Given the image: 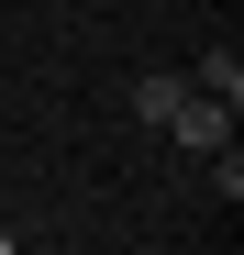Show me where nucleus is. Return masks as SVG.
<instances>
[{
	"label": "nucleus",
	"instance_id": "nucleus-4",
	"mask_svg": "<svg viewBox=\"0 0 244 255\" xmlns=\"http://www.w3.org/2000/svg\"><path fill=\"white\" fill-rule=\"evenodd\" d=\"M0 255H22V244H11V222H0Z\"/></svg>",
	"mask_w": 244,
	"mask_h": 255
},
{
	"label": "nucleus",
	"instance_id": "nucleus-1",
	"mask_svg": "<svg viewBox=\"0 0 244 255\" xmlns=\"http://www.w3.org/2000/svg\"><path fill=\"white\" fill-rule=\"evenodd\" d=\"M167 133H178L189 155H222V144H233V100H211V89H189V100L167 111Z\"/></svg>",
	"mask_w": 244,
	"mask_h": 255
},
{
	"label": "nucleus",
	"instance_id": "nucleus-2",
	"mask_svg": "<svg viewBox=\"0 0 244 255\" xmlns=\"http://www.w3.org/2000/svg\"><path fill=\"white\" fill-rule=\"evenodd\" d=\"M178 100H189V78H178V67H144V78H133V122H155V133H167V111H178Z\"/></svg>",
	"mask_w": 244,
	"mask_h": 255
},
{
	"label": "nucleus",
	"instance_id": "nucleus-3",
	"mask_svg": "<svg viewBox=\"0 0 244 255\" xmlns=\"http://www.w3.org/2000/svg\"><path fill=\"white\" fill-rule=\"evenodd\" d=\"M189 89H211V100H244V56H233V45H211V56L189 67Z\"/></svg>",
	"mask_w": 244,
	"mask_h": 255
}]
</instances>
